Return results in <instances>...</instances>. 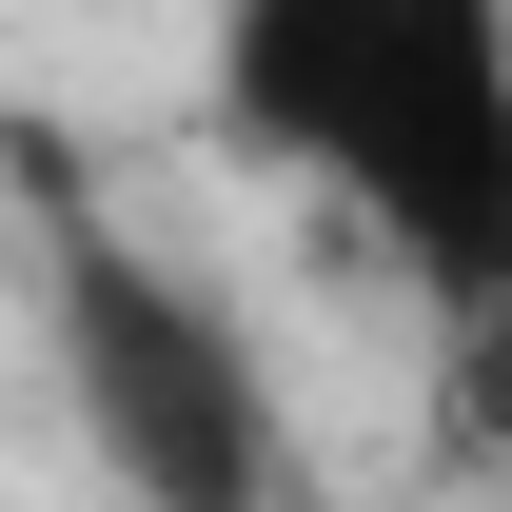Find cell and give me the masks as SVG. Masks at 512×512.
Segmentation results:
<instances>
[{"instance_id":"1","label":"cell","mask_w":512,"mask_h":512,"mask_svg":"<svg viewBox=\"0 0 512 512\" xmlns=\"http://www.w3.org/2000/svg\"><path fill=\"white\" fill-rule=\"evenodd\" d=\"M217 138L316 178L414 296H512V0H217Z\"/></svg>"},{"instance_id":"2","label":"cell","mask_w":512,"mask_h":512,"mask_svg":"<svg viewBox=\"0 0 512 512\" xmlns=\"http://www.w3.org/2000/svg\"><path fill=\"white\" fill-rule=\"evenodd\" d=\"M40 316H60V394H79V434H99L119 493H158V512H256L276 493L256 335L178 256H138L119 217H40Z\"/></svg>"}]
</instances>
